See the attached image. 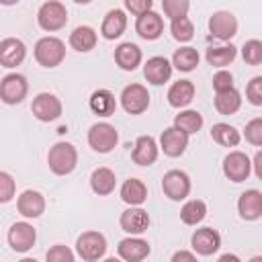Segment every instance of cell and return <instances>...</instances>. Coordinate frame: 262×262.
<instances>
[{
  "label": "cell",
  "mask_w": 262,
  "mask_h": 262,
  "mask_svg": "<svg viewBox=\"0 0 262 262\" xmlns=\"http://www.w3.org/2000/svg\"><path fill=\"white\" fill-rule=\"evenodd\" d=\"M239 106H242V94L235 88L215 94V108L219 115H233L239 111Z\"/></svg>",
  "instance_id": "32"
},
{
  "label": "cell",
  "mask_w": 262,
  "mask_h": 262,
  "mask_svg": "<svg viewBox=\"0 0 262 262\" xmlns=\"http://www.w3.org/2000/svg\"><path fill=\"white\" fill-rule=\"evenodd\" d=\"M47 164H49V170L53 174L66 176V174L74 172V168L78 166V151H76V147L72 143L57 141L53 147H49Z\"/></svg>",
  "instance_id": "1"
},
{
  "label": "cell",
  "mask_w": 262,
  "mask_h": 262,
  "mask_svg": "<svg viewBox=\"0 0 262 262\" xmlns=\"http://www.w3.org/2000/svg\"><path fill=\"white\" fill-rule=\"evenodd\" d=\"M237 213L246 221H256L262 217V192L256 188H250L239 194L237 199Z\"/></svg>",
  "instance_id": "21"
},
{
  "label": "cell",
  "mask_w": 262,
  "mask_h": 262,
  "mask_svg": "<svg viewBox=\"0 0 262 262\" xmlns=\"http://www.w3.org/2000/svg\"><path fill=\"white\" fill-rule=\"evenodd\" d=\"M174 129L182 131L184 135H192V133H199L201 127H203V115L199 111H192V108H186V111H180L176 117H174Z\"/></svg>",
  "instance_id": "30"
},
{
  "label": "cell",
  "mask_w": 262,
  "mask_h": 262,
  "mask_svg": "<svg viewBox=\"0 0 262 262\" xmlns=\"http://www.w3.org/2000/svg\"><path fill=\"white\" fill-rule=\"evenodd\" d=\"M125 8L135 14V16H141L145 12H149L154 8V2L151 0H125Z\"/></svg>",
  "instance_id": "44"
},
{
  "label": "cell",
  "mask_w": 262,
  "mask_h": 262,
  "mask_svg": "<svg viewBox=\"0 0 262 262\" xmlns=\"http://www.w3.org/2000/svg\"><path fill=\"white\" fill-rule=\"evenodd\" d=\"M190 246H192V250H194L196 254H201V256H211V254H215V252L221 248V235H219V231L213 229V227H201V229H196V231L192 233Z\"/></svg>",
  "instance_id": "15"
},
{
  "label": "cell",
  "mask_w": 262,
  "mask_h": 262,
  "mask_svg": "<svg viewBox=\"0 0 262 262\" xmlns=\"http://www.w3.org/2000/svg\"><path fill=\"white\" fill-rule=\"evenodd\" d=\"M102 262H121L119 258H106V260H102Z\"/></svg>",
  "instance_id": "50"
},
{
  "label": "cell",
  "mask_w": 262,
  "mask_h": 262,
  "mask_svg": "<svg viewBox=\"0 0 262 262\" xmlns=\"http://www.w3.org/2000/svg\"><path fill=\"white\" fill-rule=\"evenodd\" d=\"M211 137L223 147H235L242 141V133L229 123H215L211 127Z\"/></svg>",
  "instance_id": "31"
},
{
  "label": "cell",
  "mask_w": 262,
  "mask_h": 262,
  "mask_svg": "<svg viewBox=\"0 0 262 262\" xmlns=\"http://www.w3.org/2000/svg\"><path fill=\"white\" fill-rule=\"evenodd\" d=\"M260 160H262V154L258 151V154H256V158H254V162H252V166H254V174H256L258 178H262V170H260Z\"/></svg>",
  "instance_id": "46"
},
{
  "label": "cell",
  "mask_w": 262,
  "mask_h": 262,
  "mask_svg": "<svg viewBox=\"0 0 262 262\" xmlns=\"http://www.w3.org/2000/svg\"><path fill=\"white\" fill-rule=\"evenodd\" d=\"M223 174L231 182H244L252 174V162L244 151H229L223 158Z\"/></svg>",
  "instance_id": "10"
},
{
  "label": "cell",
  "mask_w": 262,
  "mask_h": 262,
  "mask_svg": "<svg viewBox=\"0 0 262 262\" xmlns=\"http://www.w3.org/2000/svg\"><path fill=\"white\" fill-rule=\"evenodd\" d=\"M27 55V47L16 37H6L0 41V66L2 68H16L23 63Z\"/></svg>",
  "instance_id": "16"
},
{
  "label": "cell",
  "mask_w": 262,
  "mask_h": 262,
  "mask_svg": "<svg viewBox=\"0 0 262 262\" xmlns=\"http://www.w3.org/2000/svg\"><path fill=\"white\" fill-rule=\"evenodd\" d=\"M45 262H76V256H74V252H72L68 246L55 244V246H51V248L47 250Z\"/></svg>",
  "instance_id": "39"
},
{
  "label": "cell",
  "mask_w": 262,
  "mask_h": 262,
  "mask_svg": "<svg viewBox=\"0 0 262 262\" xmlns=\"http://www.w3.org/2000/svg\"><path fill=\"white\" fill-rule=\"evenodd\" d=\"M121 106L129 115H141L149 106V92L143 84H129L121 92Z\"/></svg>",
  "instance_id": "8"
},
{
  "label": "cell",
  "mask_w": 262,
  "mask_h": 262,
  "mask_svg": "<svg viewBox=\"0 0 262 262\" xmlns=\"http://www.w3.org/2000/svg\"><path fill=\"white\" fill-rule=\"evenodd\" d=\"M119 225L125 233L129 235H141L143 231H147L149 227V215L147 211H143L141 207H129L127 211L121 213L119 217Z\"/></svg>",
  "instance_id": "14"
},
{
  "label": "cell",
  "mask_w": 262,
  "mask_h": 262,
  "mask_svg": "<svg viewBox=\"0 0 262 262\" xmlns=\"http://www.w3.org/2000/svg\"><path fill=\"white\" fill-rule=\"evenodd\" d=\"M162 8H164V14L170 20H176V18L186 16V12L190 8V2L188 0H162Z\"/></svg>",
  "instance_id": "37"
},
{
  "label": "cell",
  "mask_w": 262,
  "mask_h": 262,
  "mask_svg": "<svg viewBox=\"0 0 262 262\" xmlns=\"http://www.w3.org/2000/svg\"><path fill=\"white\" fill-rule=\"evenodd\" d=\"M207 217V205L201 199H190L180 209V219L186 225H196Z\"/></svg>",
  "instance_id": "35"
},
{
  "label": "cell",
  "mask_w": 262,
  "mask_h": 262,
  "mask_svg": "<svg viewBox=\"0 0 262 262\" xmlns=\"http://www.w3.org/2000/svg\"><path fill=\"white\" fill-rule=\"evenodd\" d=\"M170 262H199V260H196V256H194L192 252H188V250H178V252L172 254Z\"/></svg>",
  "instance_id": "45"
},
{
  "label": "cell",
  "mask_w": 262,
  "mask_h": 262,
  "mask_svg": "<svg viewBox=\"0 0 262 262\" xmlns=\"http://www.w3.org/2000/svg\"><path fill=\"white\" fill-rule=\"evenodd\" d=\"M141 59H143L141 49H139L135 43H131V41L121 43V45L115 49V61H117V66H119L121 70H125V72H133V70L141 63Z\"/></svg>",
  "instance_id": "25"
},
{
  "label": "cell",
  "mask_w": 262,
  "mask_h": 262,
  "mask_svg": "<svg viewBox=\"0 0 262 262\" xmlns=\"http://www.w3.org/2000/svg\"><path fill=\"white\" fill-rule=\"evenodd\" d=\"M115 184H117V176H115V172H113L111 168L100 166V168H96V170L90 174V188H92L96 194H100V196L111 194V192L115 190Z\"/></svg>",
  "instance_id": "27"
},
{
  "label": "cell",
  "mask_w": 262,
  "mask_h": 262,
  "mask_svg": "<svg viewBox=\"0 0 262 262\" xmlns=\"http://www.w3.org/2000/svg\"><path fill=\"white\" fill-rule=\"evenodd\" d=\"M37 23L43 31H59L66 27L68 23V10H66V4L57 2V0H49V2H43L37 10Z\"/></svg>",
  "instance_id": "3"
},
{
  "label": "cell",
  "mask_w": 262,
  "mask_h": 262,
  "mask_svg": "<svg viewBox=\"0 0 262 262\" xmlns=\"http://www.w3.org/2000/svg\"><path fill=\"white\" fill-rule=\"evenodd\" d=\"M143 76H145V80L149 84L162 86L172 76V63L162 55H154L143 63Z\"/></svg>",
  "instance_id": "17"
},
{
  "label": "cell",
  "mask_w": 262,
  "mask_h": 262,
  "mask_svg": "<svg viewBox=\"0 0 262 262\" xmlns=\"http://www.w3.org/2000/svg\"><path fill=\"white\" fill-rule=\"evenodd\" d=\"M170 33H172V37L176 41L186 43V41H190L194 37V27H192L188 16H182V18H176V20L170 23Z\"/></svg>",
  "instance_id": "36"
},
{
  "label": "cell",
  "mask_w": 262,
  "mask_h": 262,
  "mask_svg": "<svg viewBox=\"0 0 262 262\" xmlns=\"http://www.w3.org/2000/svg\"><path fill=\"white\" fill-rule=\"evenodd\" d=\"M244 135H246V141H250L252 145L260 147V145H262V119H260V117L252 119V121L246 125Z\"/></svg>",
  "instance_id": "41"
},
{
  "label": "cell",
  "mask_w": 262,
  "mask_h": 262,
  "mask_svg": "<svg viewBox=\"0 0 262 262\" xmlns=\"http://www.w3.org/2000/svg\"><path fill=\"white\" fill-rule=\"evenodd\" d=\"M88 106H90V111H92L94 115H98V117H111V115H115V111H117V98H115V94H113L111 90L98 88V90H94V92L90 94Z\"/></svg>",
  "instance_id": "24"
},
{
  "label": "cell",
  "mask_w": 262,
  "mask_h": 262,
  "mask_svg": "<svg viewBox=\"0 0 262 262\" xmlns=\"http://www.w3.org/2000/svg\"><path fill=\"white\" fill-rule=\"evenodd\" d=\"M246 98L254 106H260L262 104V76H256V78H252L248 82V86H246Z\"/></svg>",
  "instance_id": "42"
},
{
  "label": "cell",
  "mask_w": 262,
  "mask_h": 262,
  "mask_svg": "<svg viewBox=\"0 0 262 262\" xmlns=\"http://www.w3.org/2000/svg\"><path fill=\"white\" fill-rule=\"evenodd\" d=\"M37 242V231L27 221H16L8 229V244L14 252H29Z\"/></svg>",
  "instance_id": "11"
},
{
  "label": "cell",
  "mask_w": 262,
  "mask_h": 262,
  "mask_svg": "<svg viewBox=\"0 0 262 262\" xmlns=\"http://www.w3.org/2000/svg\"><path fill=\"white\" fill-rule=\"evenodd\" d=\"M127 29V14L121 10V8H113L104 14L102 18V25H100V33L104 39L113 41V39H119Z\"/></svg>",
  "instance_id": "23"
},
{
  "label": "cell",
  "mask_w": 262,
  "mask_h": 262,
  "mask_svg": "<svg viewBox=\"0 0 262 262\" xmlns=\"http://www.w3.org/2000/svg\"><path fill=\"white\" fill-rule=\"evenodd\" d=\"M250 262H262V256H254Z\"/></svg>",
  "instance_id": "48"
},
{
  "label": "cell",
  "mask_w": 262,
  "mask_h": 262,
  "mask_svg": "<svg viewBox=\"0 0 262 262\" xmlns=\"http://www.w3.org/2000/svg\"><path fill=\"white\" fill-rule=\"evenodd\" d=\"M237 55V49L229 43V45H219V47H209L207 49V63L213 68H225L229 66Z\"/></svg>",
  "instance_id": "34"
},
{
  "label": "cell",
  "mask_w": 262,
  "mask_h": 262,
  "mask_svg": "<svg viewBox=\"0 0 262 262\" xmlns=\"http://www.w3.org/2000/svg\"><path fill=\"white\" fill-rule=\"evenodd\" d=\"M217 262H242V260H239V256H237V254H231V252H227V254L219 256V260H217Z\"/></svg>",
  "instance_id": "47"
},
{
  "label": "cell",
  "mask_w": 262,
  "mask_h": 262,
  "mask_svg": "<svg viewBox=\"0 0 262 262\" xmlns=\"http://www.w3.org/2000/svg\"><path fill=\"white\" fill-rule=\"evenodd\" d=\"M199 59H201L199 57V51L194 47L186 45V47H180V49L174 51L170 63H172V68H176L180 72H192L199 66Z\"/></svg>",
  "instance_id": "33"
},
{
  "label": "cell",
  "mask_w": 262,
  "mask_h": 262,
  "mask_svg": "<svg viewBox=\"0 0 262 262\" xmlns=\"http://www.w3.org/2000/svg\"><path fill=\"white\" fill-rule=\"evenodd\" d=\"M211 82H213L215 92H225V90L233 88V76H231V72H227V70L215 72V76H213Z\"/></svg>",
  "instance_id": "43"
},
{
  "label": "cell",
  "mask_w": 262,
  "mask_h": 262,
  "mask_svg": "<svg viewBox=\"0 0 262 262\" xmlns=\"http://www.w3.org/2000/svg\"><path fill=\"white\" fill-rule=\"evenodd\" d=\"M194 98V84L190 80H178L168 88V102L174 108H184Z\"/></svg>",
  "instance_id": "26"
},
{
  "label": "cell",
  "mask_w": 262,
  "mask_h": 262,
  "mask_svg": "<svg viewBox=\"0 0 262 262\" xmlns=\"http://www.w3.org/2000/svg\"><path fill=\"white\" fill-rule=\"evenodd\" d=\"M135 31H137V35H139L141 39L154 41V39H158V37L164 33V18H162L158 12L149 10V12L141 14V16H137V20H135Z\"/></svg>",
  "instance_id": "22"
},
{
  "label": "cell",
  "mask_w": 262,
  "mask_h": 262,
  "mask_svg": "<svg viewBox=\"0 0 262 262\" xmlns=\"http://www.w3.org/2000/svg\"><path fill=\"white\" fill-rule=\"evenodd\" d=\"M190 178L182 170H168L162 178V190L170 201H184L190 194Z\"/></svg>",
  "instance_id": "7"
},
{
  "label": "cell",
  "mask_w": 262,
  "mask_h": 262,
  "mask_svg": "<svg viewBox=\"0 0 262 262\" xmlns=\"http://www.w3.org/2000/svg\"><path fill=\"white\" fill-rule=\"evenodd\" d=\"M76 252L86 262H96L106 252V237L100 231H84L76 239Z\"/></svg>",
  "instance_id": "4"
},
{
  "label": "cell",
  "mask_w": 262,
  "mask_h": 262,
  "mask_svg": "<svg viewBox=\"0 0 262 262\" xmlns=\"http://www.w3.org/2000/svg\"><path fill=\"white\" fill-rule=\"evenodd\" d=\"M166 156L170 158H178L186 151L188 147V135H184L182 131L174 129V127H168L162 131L160 135V145H158Z\"/></svg>",
  "instance_id": "18"
},
{
  "label": "cell",
  "mask_w": 262,
  "mask_h": 262,
  "mask_svg": "<svg viewBox=\"0 0 262 262\" xmlns=\"http://www.w3.org/2000/svg\"><path fill=\"white\" fill-rule=\"evenodd\" d=\"M18 262H37L35 258H23V260H18Z\"/></svg>",
  "instance_id": "49"
},
{
  "label": "cell",
  "mask_w": 262,
  "mask_h": 262,
  "mask_svg": "<svg viewBox=\"0 0 262 262\" xmlns=\"http://www.w3.org/2000/svg\"><path fill=\"white\" fill-rule=\"evenodd\" d=\"M98 37H96V31L88 25H82V27H76L72 33H70V47L80 51V53H86L90 49H94Z\"/></svg>",
  "instance_id": "29"
},
{
  "label": "cell",
  "mask_w": 262,
  "mask_h": 262,
  "mask_svg": "<svg viewBox=\"0 0 262 262\" xmlns=\"http://www.w3.org/2000/svg\"><path fill=\"white\" fill-rule=\"evenodd\" d=\"M119 143V133L111 123H94L88 131V145L98 154H108Z\"/></svg>",
  "instance_id": "5"
},
{
  "label": "cell",
  "mask_w": 262,
  "mask_h": 262,
  "mask_svg": "<svg viewBox=\"0 0 262 262\" xmlns=\"http://www.w3.org/2000/svg\"><path fill=\"white\" fill-rule=\"evenodd\" d=\"M158 154H160V147H158L156 139L151 135H139L135 139L131 158L137 166H151L158 160Z\"/></svg>",
  "instance_id": "20"
},
{
  "label": "cell",
  "mask_w": 262,
  "mask_h": 262,
  "mask_svg": "<svg viewBox=\"0 0 262 262\" xmlns=\"http://www.w3.org/2000/svg\"><path fill=\"white\" fill-rule=\"evenodd\" d=\"M31 111H33L35 119H39L43 123H51L61 117V100L51 92H41L33 98Z\"/></svg>",
  "instance_id": "9"
},
{
  "label": "cell",
  "mask_w": 262,
  "mask_h": 262,
  "mask_svg": "<svg viewBox=\"0 0 262 262\" xmlns=\"http://www.w3.org/2000/svg\"><path fill=\"white\" fill-rule=\"evenodd\" d=\"M16 209H18V213H20L23 217H27V219H37V217H41L43 211H45V196H43L39 190L29 188V190L20 192V196L16 199Z\"/></svg>",
  "instance_id": "19"
},
{
  "label": "cell",
  "mask_w": 262,
  "mask_h": 262,
  "mask_svg": "<svg viewBox=\"0 0 262 262\" xmlns=\"http://www.w3.org/2000/svg\"><path fill=\"white\" fill-rule=\"evenodd\" d=\"M121 199L131 207H139L147 201V186L139 178H129L121 186Z\"/></svg>",
  "instance_id": "28"
},
{
  "label": "cell",
  "mask_w": 262,
  "mask_h": 262,
  "mask_svg": "<svg viewBox=\"0 0 262 262\" xmlns=\"http://www.w3.org/2000/svg\"><path fill=\"white\" fill-rule=\"evenodd\" d=\"M14 194H16V180L8 172L0 170V203L12 201Z\"/></svg>",
  "instance_id": "40"
},
{
  "label": "cell",
  "mask_w": 262,
  "mask_h": 262,
  "mask_svg": "<svg viewBox=\"0 0 262 262\" xmlns=\"http://www.w3.org/2000/svg\"><path fill=\"white\" fill-rule=\"evenodd\" d=\"M117 252H119V258L123 262H143L149 256L151 248H149V244L145 239L135 237V235H129V237H125V239L119 242Z\"/></svg>",
  "instance_id": "13"
},
{
  "label": "cell",
  "mask_w": 262,
  "mask_h": 262,
  "mask_svg": "<svg viewBox=\"0 0 262 262\" xmlns=\"http://www.w3.org/2000/svg\"><path fill=\"white\" fill-rule=\"evenodd\" d=\"M242 55H244V61L246 63L260 66L262 63V41H258V39L246 41L244 47H242Z\"/></svg>",
  "instance_id": "38"
},
{
  "label": "cell",
  "mask_w": 262,
  "mask_h": 262,
  "mask_svg": "<svg viewBox=\"0 0 262 262\" xmlns=\"http://www.w3.org/2000/svg\"><path fill=\"white\" fill-rule=\"evenodd\" d=\"M209 31L215 39L229 41L237 33V18L229 10H217L209 18Z\"/></svg>",
  "instance_id": "12"
},
{
  "label": "cell",
  "mask_w": 262,
  "mask_h": 262,
  "mask_svg": "<svg viewBox=\"0 0 262 262\" xmlns=\"http://www.w3.org/2000/svg\"><path fill=\"white\" fill-rule=\"evenodd\" d=\"M29 92V82L23 74H6L0 80V100L4 104H20L27 98Z\"/></svg>",
  "instance_id": "6"
},
{
  "label": "cell",
  "mask_w": 262,
  "mask_h": 262,
  "mask_svg": "<svg viewBox=\"0 0 262 262\" xmlns=\"http://www.w3.org/2000/svg\"><path fill=\"white\" fill-rule=\"evenodd\" d=\"M66 57V45L57 37H41L35 43V59L43 68H57Z\"/></svg>",
  "instance_id": "2"
}]
</instances>
